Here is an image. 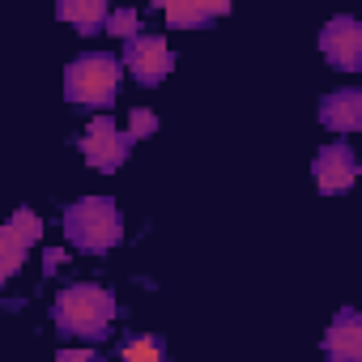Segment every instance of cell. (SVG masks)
I'll use <instances>...</instances> for the list:
<instances>
[{
	"label": "cell",
	"mask_w": 362,
	"mask_h": 362,
	"mask_svg": "<svg viewBox=\"0 0 362 362\" xmlns=\"http://www.w3.org/2000/svg\"><path fill=\"white\" fill-rule=\"evenodd\" d=\"M52 320L60 332L69 337H86V341H98L111 320H115V294L107 286H94V281H73L56 294L52 303Z\"/></svg>",
	"instance_id": "obj_1"
},
{
	"label": "cell",
	"mask_w": 362,
	"mask_h": 362,
	"mask_svg": "<svg viewBox=\"0 0 362 362\" xmlns=\"http://www.w3.org/2000/svg\"><path fill=\"white\" fill-rule=\"evenodd\" d=\"M115 86H119V56H111V52H86L64 69V94L81 111L111 107Z\"/></svg>",
	"instance_id": "obj_2"
},
{
	"label": "cell",
	"mask_w": 362,
	"mask_h": 362,
	"mask_svg": "<svg viewBox=\"0 0 362 362\" xmlns=\"http://www.w3.org/2000/svg\"><path fill=\"white\" fill-rule=\"evenodd\" d=\"M119 235H124V226H119V209L111 197H86V201L69 205V214H64V239L77 252L103 256L119 243Z\"/></svg>",
	"instance_id": "obj_3"
},
{
	"label": "cell",
	"mask_w": 362,
	"mask_h": 362,
	"mask_svg": "<svg viewBox=\"0 0 362 362\" xmlns=\"http://www.w3.org/2000/svg\"><path fill=\"white\" fill-rule=\"evenodd\" d=\"M81 153L94 170H115L124 166V158L132 153V136L128 128H119L111 115H98L86 132H81Z\"/></svg>",
	"instance_id": "obj_4"
},
{
	"label": "cell",
	"mask_w": 362,
	"mask_h": 362,
	"mask_svg": "<svg viewBox=\"0 0 362 362\" xmlns=\"http://www.w3.org/2000/svg\"><path fill=\"white\" fill-rule=\"evenodd\" d=\"M119 69H128L132 81H141V86H158V81L175 69V52L166 47L162 35H136V39L124 43Z\"/></svg>",
	"instance_id": "obj_5"
},
{
	"label": "cell",
	"mask_w": 362,
	"mask_h": 362,
	"mask_svg": "<svg viewBox=\"0 0 362 362\" xmlns=\"http://www.w3.org/2000/svg\"><path fill=\"white\" fill-rule=\"evenodd\" d=\"M311 175H315V188L324 197H341V192L354 188V179H358V158H354V149L345 141H332V145H324L315 153Z\"/></svg>",
	"instance_id": "obj_6"
},
{
	"label": "cell",
	"mask_w": 362,
	"mask_h": 362,
	"mask_svg": "<svg viewBox=\"0 0 362 362\" xmlns=\"http://www.w3.org/2000/svg\"><path fill=\"white\" fill-rule=\"evenodd\" d=\"M320 52L341 73H358V64H362V26L354 18H332L320 30Z\"/></svg>",
	"instance_id": "obj_7"
},
{
	"label": "cell",
	"mask_w": 362,
	"mask_h": 362,
	"mask_svg": "<svg viewBox=\"0 0 362 362\" xmlns=\"http://www.w3.org/2000/svg\"><path fill=\"white\" fill-rule=\"evenodd\" d=\"M324 354H328V362H362V320H358L354 307H345V311L328 324V332H324Z\"/></svg>",
	"instance_id": "obj_8"
},
{
	"label": "cell",
	"mask_w": 362,
	"mask_h": 362,
	"mask_svg": "<svg viewBox=\"0 0 362 362\" xmlns=\"http://www.w3.org/2000/svg\"><path fill=\"white\" fill-rule=\"evenodd\" d=\"M320 124L332 132H358L362 128V94L358 90H332L320 103Z\"/></svg>",
	"instance_id": "obj_9"
},
{
	"label": "cell",
	"mask_w": 362,
	"mask_h": 362,
	"mask_svg": "<svg viewBox=\"0 0 362 362\" xmlns=\"http://www.w3.org/2000/svg\"><path fill=\"white\" fill-rule=\"evenodd\" d=\"M56 18H60V22H69V26H77L81 35H98V30L107 26L111 9L103 5V0H69V5H60V9H56Z\"/></svg>",
	"instance_id": "obj_10"
},
{
	"label": "cell",
	"mask_w": 362,
	"mask_h": 362,
	"mask_svg": "<svg viewBox=\"0 0 362 362\" xmlns=\"http://www.w3.org/2000/svg\"><path fill=\"white\" fill-rule=\"evenodd\" d=\"M230 13V5H184V0H170V5H162V18L166 26H205L214 18Z\"/></svg>",
	"instance_id": "obj_11"
},
{
	"label": "cell",
	"mask_w": 362,
	"mask_h": 362,
	"mask_svg": "<svg viewBox=\"0 0 362 362\" xmlns=\"http://www.w3.org/2000/svg\"><path fill=\"white\" fill-rule=\"evenodd\" d=\"M26 252H30V247H26V243H22V239H18L13 230H9V222L0 226V286H5V281H9V277H13V273L22 269Z\"/></svg>",
	"instance_id": "obj_12"
},
{
	"label": "cell",
	"mask_w": 362,
	"mask_h": 362,
	"mask_svg": "<svg viewBox=\"0 0 362 362\" xmlns=\"http://www.w3.org/2000/svg\"><path fill=\"white\" fill-rule=\"evenodd\" d=\"M119 362H170V358H166L162 337H132V341H124Z\"/></svg>",
	"instance_id": "obj_13"
},
{
	"label": "cell",
	"mask_w": 362,
	"mask_h": 362,
	"mask_svg": "<svg viewBox=\"0 0 362 362\" xmlns=\"http://www.w3.org/2000/svg\"><path fill=\"white\" fill-rule=\"evenodd\" d=\"M9 230L30 247V243H39V235H43V222H39V214L35 209H18L13 218H9Z\"/></svg>",
	"instance_id": "obj_14"
},
{
	"label": "cell",
	"mask_w": 362,
	"mask_h": 362,
	"mask_svg": "<svg viewBox=\"0 0 362 362\" xmlns=\"http://www.w3.org/2000/svg\"><path fill=\"white\" fill-rule=\"evenodd\" d=\"M136 22H141V18H136V9H124V13H111V18H107V30H111V35H119V39L128 43V39H136V35H141V30H136Z\"/></svg>",
	"instance_id": "obj_15"
},
{
	"label": "cell",
	"mask_w": 362,
	"mask_h": 362,
	"mask_svg": "<svg viewBox=\"0 0 362 362\" xmlns=\"http://www.w3.org/2000/svg\"><path fill=\"white\" fill-rule=\"evenodd\" d=\"M153 128H158V119H153L149 111H132V128H128V136H132V141H136V136H149Z\"/></svg>",
	"instance_id": "obj_16"
},
{
	"label": "cell",
	"mask_w": 362,
	"mask_h": 362,
	"mask_svg": "<svg viewBox=\"0 0 362 362\" xmlns=\"http://www.w3.org/2000/svg\"><path fill=\"white\" fill-rule=\"evenodd\" d=\"M52 362H103V358H98L94 349H60Z\"/></svg>",
	"instance_id": "obj_17"
}]
</instances>
